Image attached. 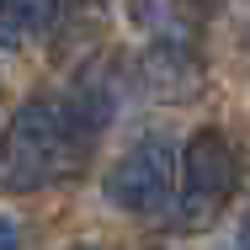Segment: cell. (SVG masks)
<instances>
[{
	"label": "cell",
	"mask_w": 250,
	"mask_h": 250,
	"mask_svg": "<svg viewBox=\"0 0 250 250\" xmlns=\"http://www.w3.org/2000/svg\"><path fill=\"white\" fill-rule=\"evenodd\" d=\"M112 106H117V96L96 75H85L64 96L27 101L0 128V192L27 197V192H43V187L80 176L85 160L96 154V133L112 117Z\"/></svg>",
	"instance_id": "1"
},
{
	"label": "cell",
	"mask_w": 250,
	"mask_h": 250,
	"mask_svg": "<svg viewBox=\"0 0 250 250\" xmlns=\"http://www.w3.org/2000/svg\"><path fill=\"white\" fill-rule=\"evenodd\" d=\"M234 187H240V154H234V144L218 128L192 133V144L176 160V224L187 234L218 224V213L229 208Z\"/></svg>",
	"instance_id": "2"
},
{
	"label": "cell",
	"mask_w": 250,
	"mask_h": 250,
	"mask_svg": "<svg viewBox=\"0 0 250 250\" xmlns=\"http://www.w3.org/2000/svg\"><path fill=\"white\" fill-rule=\"evenodd\" d=\"M170 197H176V149L165 133H144L139 144H128L112 160V170H106V202L112 208L144 218V213L170 208Z\"/></svg>",
	"instance_id": "3"
},
{
	"label": "cell",
	"mask_w": 250,
	"mask_h": 250,
	"mask_svg": "<svg viewBox=\"0 0 250 250\" xmlns=\"http://www.w3.org/2000/svg\"><path fill=\"white\" fill-rule=\"evenodd\" d=\"M59 16H64L59 5H0V48H21L27 38H38Z\"/></svg>",
	"instance_id": "4"
},
{
	"label": "cell",
	"mask_w": 250,
	"mask_h": 250,
	"mask_svg": "<svg viewBox=\"0 0 250 250\" xmlns=\"http://www.w3.org/2000/svg\"><path fill=\"white\" fill-rule=\"evenodd\" d=\"M0 250H21V224L11 213H0Z\"/></svg>",
	"instance_id": "5"
},
{
	"label": "cell",
	"mask_w": 250,
	"mask_h": 250,
	"mask_svg": "<svg viewBox=\"0 0 250 250\" xmlns=\"http://www.w3.org/2000/svg\"><path fill=\"white\" fill-rule=\"evenodd\" d=\"M240 250H250V208H245V218H240Z\"/></svg>",
	"instance_id": "6"
},
{
	"label": "cell",
	"mask_w": 250,
	"mask_h": 250,
	"mask_svg": "<svg viewBox=\"0 0 250 250\" xmlns=\"http://www.w3.org/2000/svg\"><path fill=\"white\" fill-rule=\"evenodd\" d=\"M69 250H96V245H69Z\"/></svg>",
	"instance_id": "7"
}]
</instances>
